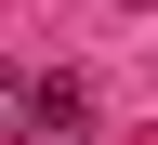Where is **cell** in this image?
<instances>
[{
	"label": "cell",
	"instance_id": "cell-1",
	"mask_svg": "<svg viewBox=\"0 0 158 145\" xmlns=\"http://www.w3.org/2000/svg\"><path fill=\"white\" fill-rule=\"evenodd\" d=\"M27 132L40 145H79L92 132V92H79V79H27Z\"/></svg>",
	"mask_w": 158,
	"mask_h": 145
}]
</instances>
